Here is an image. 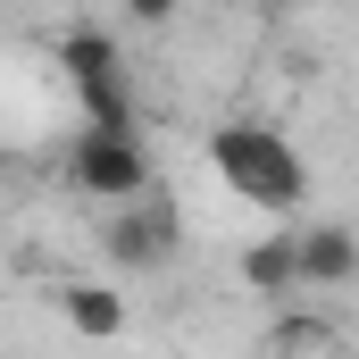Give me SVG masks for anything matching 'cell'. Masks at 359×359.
Segmentation results:
<instances>
[{"label": "cell", "mask_w": 359, "mask_h": 359, "mask_svg": "<svg viewBox=\"0 0 359 359\" xmlns=\"http://www.w3.org/2000/svg\"><path fill=\"white\" fill-rule=\"evenodd\" d=\"M292 276L301 284H351L359 276V243H351V226H301L292 234Z\"/></svg>", "instance_id": "obj_5"}, {"label": "cell", "mask_w": 359, "mask_h": 359, "mask_svg": "<svg viewBox=\"0 0 359 359\" xmlns=\"http://www.w3.org/2000/svg\"><path fill=\"white\" fill-rule=\"evenodd\" d=\"M126 17H134V25H168V17H176V0H126Z\"/></svg>", "instance_id": "obj_9"}, {"label": "cell", "mask_w": 359, "mask_h": 359, "mask_svg": "<svg viewBox=\"0 0 359 359\" xmlns=\"http://www.w3.org/2000/svg\"><path fill=\"white\" fill-rule=\"evenodd\" d=\"M276 359H284V351H276Z\"/></svg>", "instance_id": "obj_11"}, {"label": "cell", "mask_w": 359, "mask_h": 359, "mask_svg": "<svg viewBox=\"0 0 359 359\" xmlns=\"http://www.w3.org/2000/svg\"><path fill=\"white\" fill-rule=\"evenodd\" d=\"M318 343H334V326H326V318H309V309H284V318H276V351H284V359L318 351Z\"/></svg>", "instance_id": "obj_8"}, {"label": "cell", "mask_w": 359, "mask_h": 359, "mask_svg": "<svg viewBox=\"0 0 359 359\" xmlns=\"http://www.w3.org/2000/svg\"><path fill=\"white\" fill-rule=\"evenodd\" d=\"M251 8H284V0H251Z\"/></svg>", "instance_id": "obj_10"}, {"label": "cell", "mask_w": 359, "mask_h": 359, "mask_svg": "<svg viewBox=\"0 0 359 359\" xmlns=\"http://www.w3.org/2000/svg\"><path fill=\"white\" fill-rule=\"evenodd\" d=\"M59 67H67V84H76V100H84V117L100 134H134L126 59H117V42H109L100 25H67V34H59Z\"/></svg>", "instance_id": "obj_2"}, {"label": "cell", "mask_w": 359, "mask_h": 359, "mask_svg": "<svg viewBox=\"0 0 359 359\" xmlns=\"http://www.w3.org/2000/svg\"><path fill=\"white\" fill-rule=\"evenodd\" d=\"M67 184L92 192V201H134V192H151V159H142L134 134H100V126H84V142L67 151Z\"/></svg>", "instance_id": "obj_3"}, {"label": "cell", "mask_w": 359, "mask_h": 359, "mask_svg": "<svg viewBox=\"0 0 359 359\" xmlns=\"http://www.w3.org/2000/svg\"><path fill=\"white\" fill-rule=\"evenodd\" d=\"M243 284H251V292H292V284H301V276H292V234H268V243H251V251H243Z\"/></svg>", "instance_id": "obj_7"}, {"label": "cell", "mask_w": 359, "mask_h": 359, "mask_svg": "<svg viewBox=\"0 0 359 359\" xmlns=\"http://www.w3.org/2000/svg\"><path fill=\"white\" fill-rule=\"evenodd\" d=\"M59 318L92 334V343H109V334H126V301L109 292V284H59Z\"/></svg>", "instance_id": "obj_6"}, {"label": "cell", "mask_w": 359, "mask_h": 359, "mask_svg": "<svg viewBox=\"0 0 359 359\" xmlns=\"http://www.w3.org/2000/svg\"><path fill=\"white\" fill-rule=\"evenodd\" d=\"M176 243H184V217H176V201H168V184L117 201V217H109V259L117 268H159Z\"/></svg>", "instance_id": "obj_4"}, {"label": "cell", "mask_w": 359, "mask_h": 359, "mask_svg": "<svg viewBox=\"0 0 359 359\" xmlns=\"http://www.w3.org/2000/svg\"><path fill=\"white\" fill-rule=\"evenodd\" d=\"M209 168L234 184L243 201H259V209H276V217H292L301 201H309V168H301V151L276 134V126H217L209 134Z\"/></svg>", "instance_id": "obj_1"}]
</instances>
